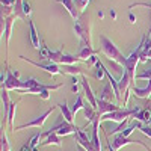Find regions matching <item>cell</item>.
<instances>
[{"mask_svg": "<svg viewBox=\"0 0 151 151\" xmlns=\"http://www.w3.org/2000/svg\"><path fill=\"white\" fill-rule=\"evenodd\" d=\"M100 48H101V52L104 53V56H106L109 60L118 62L119 65L125 67L127 58H125V56L119 52V48L113 44L112 40H109L106 35H100Z\"/></svg>", "mask_w": 151, "mask_h": 151, "instance_id": "6da1fadb", "label": "cell"}, {"mask_svg": "<svg viewBox=\"0 0 151 151\" xmlns=\"http://www.w3.org/2000/svg\"><path fill=\"white\" fill-rule=\"evenodd\" d=\"M141 62H151V38L148 35H144V48Z\"/></svg>", "mask_w": 151, "mask_h": 151, "instance_id": "2e32d148", "label": "cell"}, {"mask_svg": "<svg viewBox=\"0 0 151 151\" xmlns=\"http://www.w3.org/2000/svg\"><path fill=\"white\" fill-rule=\"evenodd\" d=\"M48 53H50V50L45 45H42L40 50V59H48Z\"/></svg>", "mask_w": 151, "mask_h": 151, "instance_id": "f546056e", "label": "cell"}, {"mask_svg": "<svg viewBox=\"0 0 151 151\" xmlns=\"http://www.w3.org/2000/svg\"><path fill=\"white\" fill-rule=\"evenodd\" d=\"M58 107H59V110H60V115L64 116V119H65L67 122L73 124L74 115H73V110H71V109L68 107L67 101H64V103H60V104H58Z\"/></svg>", "mask_w": 151, "mask_h": 151, "instance_id": "d6986e66", "label": "cell"}, {"mask_svg": "<svg viewBox=\"0 0 151 151\" xmlns=\"http://www.w3.org/2000/svg\"><path fill=\"white\" fill-rule=\"evenodd\" d=\"M41 137H42V136H41L40 133H36V134H33V136H32V139L29 141V145H30V148H32V150L38 147V141H40Z\"/></svg>", "mask_w": 151, "mask_h": 151, "instance_id": "4316f807", "label": "cell"}, {"mask_svg": "<svg viewBox=\"0 0 151 151\" xmlns=\"http://www.w3.org/2000/svg\"><path fill=\"white\" fill-rule=\"evenodd\" d=\"M58 3H62L64 5V8L70 12V15L74 18V21L77 20L79 17H80V14L82 12L79 11V8H77V5H76V0H56Z\"/></svg>", "mask_w": 151, "mask_h": 151, "instance_id": "7c38bea8", "label": "cell"}, {"mask_svg": "<svg viewBox=\"0 0 151 151\" xmlns=\"http://www.w3.org/2000/svg\"><path fill=\"white\" fill-rule=\"evenodd\" d=\"M27 24H29V29H30V41H32V45H33V48H36V50H41V42H40V35H38V30H36V27H35V23H33V20H29L27 21Z\"/></svg>", "mask_w": 151, "mask_h": 151, "instance_id": "9a60e30c", "label": "cell"}, {"mask_svg": "<svg viewBox=\"0 0 151 151\" xmlns=\"http://www.w3.org/2000/svg\"><path fill=\"white\" fill-rule=\"evenodd\" d=\"M112 98H115V92L112 91L110 82H107V83L103 86V89L98 92L97 100H103V101H110V103H112Z\"/></svg>", "mask_w": 151, "mask_h": 151, "instance_id": "4fadbf2b", "label": "cell"}, {"mask_svg": "<svg viewBox=\"0 0 151 151\" xmlns=\"http://www.w3.org/2000/svg\"><path fill=\"white\" fill-rule=\"evenodd\" d=\"M20 59H23V60L29 62V64H32V65H35V67H38V68H41V70L47 71L48 74H52V76H56V74H62V68H60V67H59L58 64H40V62L30 60V59L24 58V56H20Z\"/></svg>", "mask_w": 151, "mask_h": 151, "instance_id": "30bf717a", "label": "cell"}, {"mask_svg": "<svg viewBox=\"0 0 151 151\" xmlns=\"http://www.w3.org/2000/svg\"><path fill=\"white\" fill-rule=\"evenodd\" d=\"M142 48H144V36H142V41L139 42V45L136 47V50H133L132 55L127 56V62H125V67H124V71L130 76L132 82H134V79H136V67L141 62Z\"/></svg>", "mask_w": 151, "mask_h": 151, "instance_id": "3957f363", "label": "cell"}, {"mask_svg": "<svg viewBox=\"0 0 151 151\" xmlns=\"http://www.w3.org/2000/svg\"><path fill=\"white\" fill-rule=\"evenodd\" d=\"M134 6H145V8H150V9H151V3H133V5H130V9L134 8ZM148 36L151 38V27H150V30H148Z\"/></svg>", "mask_w": 151, "mask_h": 151, "instance_id": "4dcf8cb0", "label": "cell"}, {"mask_svg": "<svg viewBox=\"0 0 151 151\" xmlns=\"http://www.w3.org/2000/svg\"><path fill=\"white\" fill-rule=\"evenodd\" d=\"M14 20H15V17H14V15H11V17L5 18V21H6V29H5V42H6V50H8V44H9V40H11L12 24H14Z\"/></svg>", "mask_w": 151, "mask_h": 151, "instance_id": "7402d4cb", "label": "cell"}, {"mask_svg": "<svg viewBox=\"0 0 151 151\" xmlns=\"http://www.w3.org/2000/svg\"><path fill=\"white\" fill-rule=\"evenodd\" d=\"M17 0H2V6H14Z\"/></svg>", "mask_w": 151, "mask_h": 151, "instance_id": "1f68e13d", "label": "cell"}, {"mask_svg": "<svg viewBox=\"0 0 151 151\" xmlns=\"http://www.w3.org/2000/svg\"><path fill=\"white\" fill-rule=\"evenodd\" d=\"M77 130H79V129L76 127L74 124H70V122H67V121H59L56 125H53V127H50L47 132L41 133V136H42V137H47L48 134L56 133V134H59V136L62 137V136L76 134V133H77Z\"/></svg>", "mask_w": 151, "mask_h": 151, "instance_id": "8992f818", "label": "cell"}, {"mask_svg": "<svg viewBox=\"0 0 151 151\" xmlns=\"http://www.w3.org/2000/svg\"><path fill=\"white\" fill-rule=\"evenodd\" d=\"M23 11H24V14H26V17L29 18V15L32 14V9H30V3L27 0H23Z\"/></svg>", "mask_w": 151, "mask_h": 151, "instance_id": "f1b7e54d", "label": "cell"}, {"mask_svg": "<svg viewBox=\"0 0 151 151\" xmlns=\"http://www.w3.org/2000/svg\"><path fill=\"white\" fill-rule=\"evenodd\" d=\"M142 107H133V109H127V107H121L119 110H115L112 113H107V115L101 116L100 118V121H113V122H124V121H129L130 118H133L137 112H139Z\"/></svg>", "mask_w": 151, "mask_h": 151, "instance_id": "277c9868", "label": "cell"}, {"mask_svg": "<svg viewBox=\"0 0 151 151\" xmlns=\"http://www.w3.org/2000/svg\"><path fill=\"white\" fill-rule=\"evenodd\" d=\"M121 107L118 104H113L110 101H103V100H98V107H97V113H98V116L101 118L104 115H107V113H112V112H115V110H119Z\"/></svg>", "mask_w": 151, "mask_h": 151, "instance_id": "8fae6325", "label": "cell"}, {"mask_svg": "<svg viewBox=\"0 0 151 151\" xmlns=\"http://www.w3.org/2000/svg\"><path fill=\"white\" fill-rule=\"evenodd\" d=\"M62 74H70L73 77H77V76H85L86 71L82 67H77V65H65L62 68Z\"/></svg>", "mask_w": 151, "mask_h": 151, "instance_id": "ac0fdd59", "label": "cell"}, {"mask_svg": "<svg viewBox=\"0 0 151 151\" xmlns=\"http://www.w3.org/2000/svg\"><path fill=\"white\" fill-rule=\"evenodd\" d=\"M47 60H50V64H58L65 67V65H76L77 62H80V58L77 55H67L62 50H55V52L50 50Z\"/></svg>", "mask_w": 151, "mask_h": 151, "instance_id": "5b68a950", "label": "cell"}, {"mask_svg": "<svg viewBox=\"0 0 151 151\" xmlns=\"http://www.w3.org/2000/svg\"><path fill=\"white\" fill-rule=\"evenodd\" d=\"M89 2H91V0H76V5H77V8H79L80 12H83L86 9V6L89 5Z\"/></svg>", "mask_w": 151, "mask_h": 151, "instance_id": "83f0119b", "label": "cell"}, {"mask_svg": "<svg viewBox=\"0 0 151 151\" xmlns=\"http://www.w3.org/2000/svg\"><path fill=\"white\" fill-rule=\"evenodd\" d=\"M132 92L137 98H150L151 97V80H148V85L144 88L139 86H132Z\"/></svg>", "mask_w": 151, "mask_h": 151, "instance_id": "5bb4252c", "label": "cell"}, {"mask_svg": "<svg viewBox=\"0 0 151 151\" xmlns=\"http://www.w3.org/2000/svg\"><path fill=\"white\" fill-rule=\"evenodd\" d=\"M137 122V121H136ZM137 130H141L145 136H148L150 139H151V127L150 125H144V124H141V122H137Z\"/></svg>", "mask_w": 151, "mask_h": 151, "instance_id": "d4e9b609", "label": "cell"}, {"mask_svg": "<svg viewBox=\"0 0 151 151\" xmlns=\"http://www.w3.org/2000/svg\"><path fill=\"white\" fill-rule=\"evenodd\" d=\"M74 32L80 38L82 45L85 47H92L91 42V20L89 15L86 14H80V17L76 20L74 23Z\"/></svg>", "mask_w": 151, "mask_h": 151, "instance_id": "7a4b0ae2", "label": "cell"}, {"mask_svg": "<svg viewBox=\"0 0 151 151\" xmlns=\"http://www.w3.org/2000/svg\"><path fill=\"white\" fill-rule=\"evenodd\" d=\"M133 119H136L137 122H141V124H144V125H148L150 121H151V112L144 107V109H141V110L133 116Z\"/></svg>", "mask_w": 151, "mask_h": 151, "instance_id": "e0dca14e", "label": "cell"}, {"mask_svg": "<svg viewBox=\"0 0 151 151\" xmlns=\"http://www.w3.org/2000/svg\"><path fill=\"white\" fill-rule=\"evenodd\" d=\"M136 79L137 80H151V68L150 70H145L139 74H136Z\"/></svg>", "mask_w": 151, "mask_h": 151, "instance_id": "484cf974", "label": "cell"}, {"mask_svg": "<svg viewBox=\"0 0 151 151\" xmlns=\"http://www.w3.org/2000/svg\"><path fill=\"white\" fill-rule=\"evenodd\" d=\"M80 85H82L83 94H85L86 98H88V103H89V104L97 110V107H98V100H97V97L94 95V92H92V89H91V86H89V82H88V79H86V76H82Z\"/></svg>", "mask_w": 151, "mask_h": 151, "instance_id": "9c48e42d", "label": "cell"}, {"mask_svg": "<svg viewBox=\"0 0 151 151\" xmlns=\"http://www.w3.org/2000/svg\"><path fill=\"white\" fill-rule=\"evenodd\" d=\"M20 151H33V150L30 148V145H29V144H26V145H23V147H21V150H20Z\"/></svg>", "mask_w": 151, "mask_h": 151, "instance_id": "d6a6232c", "label": "cell"}, {"mask_svg": "<svg viewBox=\"0 0 151 151\" xmlns=\"http://www.w3.org/2000/svg\"><path fill=\"white\" fill-rule=\"evenodd\" d=\"M82 94H83V92H79V94H77V97H76V101H74V104H73V107H71L73 115H77V113H79L80 110H83V107H85V104H86V103L83 101Z\"/></svg>", "mask_w": 151, "mask_h": 151, "instance_id": "603a6c76", "label": "cell"}, {"mask_svg": "<svg viewBox=\"0 0 151 151\" xmlns=\"http://www.w3.org/2000/svg\"><path fill=\"white\" fill-rule=\"evenodd\" d=\"M0 150L2 151H11V145H9V141H8L5 127H2V133H0Z\"/></svg>", "mask_w": 151, "mask_h": 151, "instance_id": "cb8c5ba5", "label": "cell"}, {"mask_svg": "<svg viewBox=\"0 0 151 151\" xmlns=\"http://www.w3.org/2000/svg\"><path fill=\"white\" fill-rule=\"evenodd\" d=\"M107 144L115 150V151H118V150H121L122 147H125V145H130V144H136V145H141V147H144L145 150H148V151H151V148L148 147V144H145V142H142V141H134V139H130V137H122L121 134H115L112 137V141H107Z\"/></svg>", "mask_w": 151, "mask_h": 151, "instance_id": "52a82bcc", "label": "cell"}, {"mask_svg": "<svg viewBox=\"0 0 151 151\" xmlns=\"http://www.w3.org/2000/svg\"><path fill=\"white\" fill-rule=\"evenodd\" d=\"M56 107L55 106H52V107H48L42 115H40V116H36V118H33V119H30L29 122H24V124H21V125H18V127H15V130L14 132H17V130H23V129H30V127H42L44 125V122L47 121V118L52 115V112L55 110Z\"/></svg>", "mask_w": 151, "mask_h": 151, "instance_id": "ba28073f", "label": "cell"}, {"mask_svg": "<svg viewBox=\"0 0 151 151\" xmlns=\"http://www.w3.org/2000/svg\"><path fill=\"white\" fill-rule=\"evenodd\" d=\"M47 145H56V147H62V139H60V136L56 134V133H52V134H48L47 136V139L40 145V147H47Z\"/></svg>", "mask_w": 151, "mask_h": 151, "instance_id": "44dd1931", "label": "cell"}, {"mask_svg": "<svg viewBox=\"0 0 151 151\" xmlns=\"http://www.w3.org/2000/svg\"><path fill=\"white\" fill-rule=\"evenodd\" d=\"M77 56L80 58V60L88 62L92 56H97V50H94L92 47H85V45H82V48H80V52H79Z\"/></svg>", "mask_w": 151, "mask_h": 151, "instance_id": "ffe728a7", "label": "cell"}]
</instances>
